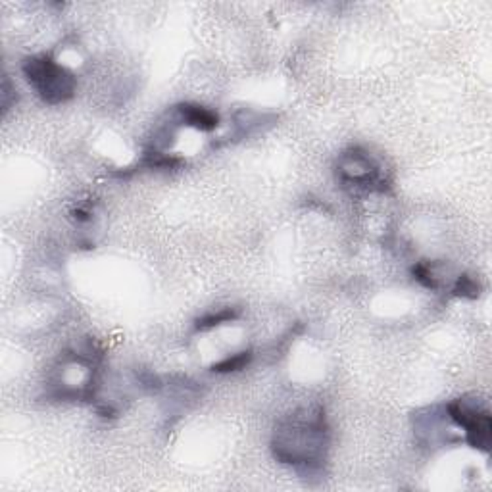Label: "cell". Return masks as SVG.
<instances>
[{
	"label": "cell",
	"mask_w": 492,
	"mask_h": 492,
	"mask_svg": "<svg viewBox=\"0 0 492 492\" xmlns=\"http://www.w3.org/2000/svg\"><path fill=\"white\" fill-rule=\"evenodd\" d=\"M233 319V313L231 312H219L215 315H206L204 319L198 322V329H208V327H214V325H219L222 322H229Z\"/></svg>",
	"instance_id": "cell-4"
},
{
	"label": "cell",
	"mask_w": 492,
	"mask_h": 492,
	"mask_svg": "<svg viewBox=\"0 0 492 492\" xmlns=\"http://www.w3.org/2000/svg\"><path fill=\"white\" fill-rule=\"evenodd\" d=\"M179 112L183 119L187 121V126L197 127L200 131H212L214 127H217V116L208 108L187 104V106H181Z\"/></svg>",
	"instance_id": "cell-2"
},
{
	"label": "cell",
	"mask_w": 492,
	"mask_h": 492,
	"mask_svg": "<svg viewBox=\"0 0 492 492\" xmlns=\"http://www.w3.org/2000/svg\"><path fill=\"white\" fill-rule=\"evenodd\" d=\"M250 360V352H241V354H233L231 358L222 360L219 364H215L214 371L217 373H229V371H239L248 364Z\"/></svg>",
	"instance_id": "cell-3"
},
{
	"label": "cell",
	"mask_w": 492,
	"mask_h": 492,
	"mask_svg": "<svg viewBox=\"0 0 492 492\" xmlns=\"http://www.w3.org/2000/svg\"><path fill=\"white\" fill-rule=\"evenodd\" d=\"M23 73L46 102H63L73 95L72 75L46 56L29 58L23 63Z\"/></svg>",
	"instance_id": "cell-1"
}]
</instances>
